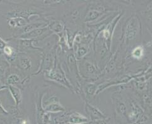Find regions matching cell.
Masks as SVG:
<instances>
[{"label":"cell","instance_id":"obj_10","mask_svg":"<svg viewBox=\"0 0 152 124\" xmlns=\"http://www.w3.org/2000/svg\"><path fill=\"white\" fill-rule=\"evenodd\" d=\"M42 24L37 23H34V24H31L28 26H26V27H24V28L23 29L24 33V34L28 33L32 31L37 29H38V27H39L40 26H42Z\"/></svg>","mask_w":152,"mask_h":124},{"label":"cell","instance_id":"obj_13","mask_svg":"<svg viewBox=\"0 0 152 124\" xmlns=\"http://www.w3.org/2000/svg\"><path fill=\"white\" fill-rule=\"evenodd\" d=\"M99 15V13L96 11H91L89 12V15L87 16V20H94Z\"/></svg>","mask_w":152,"mask_h":124},{"label":"cell","instance_id":"obj_3","mask_svg":"<svg viewBox=\"0 0 152 124\" xmlns=\"http://www.w3.org/2000/svg\"><path fill=\"white\" fill-rule=\"evenodd\" d=\"M88 120L86 117L77 112H73L68 114L67 123L83 124L88 122Z\"/></svg>","mask_w":152,"mask_h":124},{"label":"cell","instance_id":"obj_1","mask_svg":"<svg viewBox=\"0 0 152 124\" xmlns=\"http://www.w3.org/2000/svg\"><path fill=\"white\" fill-rule=\"evenodd\" d=\"M44 111L50 112H64L65 110V108L60 104L57 97L53 96L50 99L49 104L44 107Z\"/></svg>","mask_w":152,"mask_h":124},{"label":"cell","instance_id":"obj_8","mask_svg":"<svg viewBox=\"0 0 152 124\" xmlns=\"http://www.w3.org/2000/svg\"><path fill=\"white\" fill-rule=\"evenodd\" d=\"M4 55L7 58H10L11 60H13L15 58L16 55H15V50H14L13 48L10 45H6L2 50Z\"/></svg>","mask_w":152,"mask_h":124},{"label":"cell","instance_id":"obj_12","mask_svg":"<svg viewBox=\"0 0 152 124\" xmlns=\"http://www.w3.org/2000/svg\"><path fill=\"white\" fill-rule=\"evenodd\" d=\"M51 29L54 31L60 32L63 29V25L61 24L60 22H55L51 25Z\"/></svg>","mask_w":152,"mask_h":124},{"label":"cell","instance_id":"obj_16","mask_svg":"<svg viewBox=\"0 0 152 124\" xmlns=\"http://www.w3.org/2000/svg\"><path fill=\"white\" fill-rule=\"evenodd\" d=\"M20 124H30V123H29V120L24 119V120H23L20 122Z\"/></svg>","mask_w":152,"mask_h":124},{"label":"cell","instance_id":"obj_2","mask_svg":"<svg viewBox=\"0 0 152 124\" xmlns=\"http://www.w3.org/2000/svg\"><path fill=\"white\" fill-rule=\"evenodd\" d=\"M86 111L88 115L90 117L92 120H102L105 119L106 117L98 109L91 106L90 104H86Z\"/></svg>","mask_w":152,"mask_h":124},{"label":"cell","instance_id":"obj_4","mask_svg":"<svg viewBox=\"0 0 152 124\" xmlns=\"http://www.w3.org/2000/svg\"><path fill=\"white\" fill-rule=\"evenodd\" d=\"M8 24L11 27H23L27 24V21L24 18L20 16V17H13L8 19Z\"/></svg>","mask_w":152,"mask_h":124},{"label":"cell","instance_id":"obj_9","mask_svg":"<svg viewBox=\"0 0 152 124\" xmlns=\"http://www.w3.org/2000/svg\"><path fill=\"white\" fill-rule=\"evenodd\" d=\"M20 78L16 74H12L6 78V84L7 86H15L20 82Z\"/></svg>","mask_w":152,"mask_h":124},{"label":"cell","instance_id":"obj_5","mask_svg":"<svg viewBox=\"0 0 152 124\" xmlns=\"http://www.w3.org/2000/svg\"><path fill=\"white\" fill-rule=\"evenodd\" d=\"M8 89L15 99L16 105L18 106L22 101V95L20 89L15 86H8Z\"/></svg>","mask_w":152,"mask_h":124},{"label":"cell","instance_id":"obj_15","mask_svg":"<svg viewBox=\"0 0 152 124\" xmlns=\"http://www.w3.org/2000/svg\"><path fill=\"white\" fill-rule=\"evenodd\" d=\"M6 88H8V86L7 85H3L2 82L0 81V91L3 90V89H6Z\"/></svg>","mask_w":152,"mask_h":124},{"label":"cell","instance_id":"obj_14","mask_svg":"<svg viewBox=\"0 0 152 124\" xmlns=\"http://www.w3.org/2000/svg\"><path fill=\"white\" fill-rule=\"evenodd\" d=\"M86 54V49L85 48H80L78 51V56H80V57L85 55Z\"/></svg>","mask_w":152,"mask_h":124},{"label":"cell","instance_id":"obj_6","mask_svg":"<svg viewBox=\"0 0 152 124\" xmlns=\"http://www.w3.org/2000/svg\"><path fill=\"white\" fill-rule=\"evenodd\" d=\"M47 28H40V29H37L34 31H32L28 33H26L24 34L23 35L20 37V38H22L23 39H31L33 38H36L40 36L41 34H42L45 31Z\"/></svg>","mask_w":152,"mask_h":124},{"label":"cell","instance_id":"obj_7","mask_svg":"<svg viewBox=\"0 0 152 124\" xmlns=\"http://www.w3.org/2000/svg\"><path fill=\"white\" fill-rule=\"evenodd\" d=\"M19 65L22 70H29L31 68V61L27 56L21 55L19 60Z\"/></svg>","mask_w":152,"mask_h":124},{"label":"cell","instance_id":"obj_11","mask_svg":"<svg viewBox=\"0 0 152 124\" xmlns=\"http://www.w3.org/2000/svg\"><path fill=\"white\" fill-rule=\"evenodd\" d=\"M143 50L141 47H136L132 52V55L135 58L139 59L143 56Z\"/></svg>","mask_w":152,"mask_h":124}]
</instances>
